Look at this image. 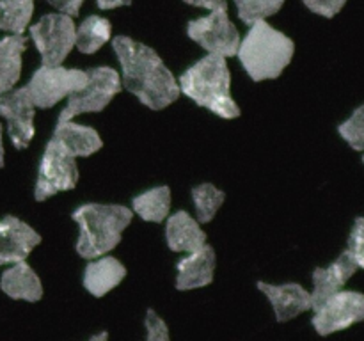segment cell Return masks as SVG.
Listing matches in <instances>:
<instances>
[{"label":"cell","instance_id":"cell-1","mask_svg":"<svg viewBox=\"0 0 364 341\" xmlns=\"http://www.w3.org/2000/svg\"><path fill=\"white\" fill-rule=\"evenodd\" d=\"M112 48L121 64V84L151 110H162L180 98V84L162 57L144 43L116 36Z\"/></svg>","mask_w":364,"mask_h":341},{"label":"cell","instance_id":"cell-2","mask_svg":"<svg viewBox=\"0 0 364 341\" xmlns=\"http://www.w3.org/2000/svg\"><path fill=\"white\" fill-rule=\"evenodd\" d=\"M185 96L205 107L215 116L235 119L240 116V107L231 96V73L226 57L208 53L192 64L178 80Z\"/></svg>","mask_w":364,"mask_h":341},{"label":"cell","instance_id":"cell-3","mask_svg":"<svg viewBox=\"0 0 364 341\" xmlns=\"http://www.w3.org/2000/svg\"><path fill=\"white\" fill-rule=\"evenodd\" d=\"M78 224L77 252L85 259L109 254L121 242V234L130 226L134 212L123 205L87 202L71 213Z\"/></svg>","mask_w":364,"mask_h":341},{"label":"cell","instance_id":"cell-4","mask_svg":"<svg viewBox=\"0 0 364 341\" xmlns=\"http://www.w3.org/2000/svg\"><path fill=\"white\" fill-rule=\"evenodd\" d=\"M294 53L295 43L291 38L267 23V20H258L249 25L237 55L249 77L262 82L279 77L291 63Z\"/></svg>","mask_w":364,"mask_h":341},{"label":"cell","instance_id":"cell-5","mask_svg":"<svg viewBox=\"0 0 364 341\" xmlns=\"http://www.w3.org/2000/svg\"><path fill=\"white\" fill-rule=\"evenodd\" d=\"M77 181V158L57 139L52 137L43 151L38 167V180L34 188L36 201L41 202L59 192L73 190Z\"/></svg>","mask_w":364,"mask_h":341},{"label":"cell","instance_id":"cell-6","mask_svg":"<svg viewBox=\"0 0 364 341\" xmlns=\"http://www.w3.org/2000/svg\"><path fill=\"white\" fill-rule=\"evenodd\" d=\"M123 84L116 70L109 66H98L87 70V82L84 87L68 96V105L60 112L59 121H70L85 112H102L116 94H119Z\"/></svg>","mask_w":364,"mask_h":341},{"label":"cell","instance_id":"cell-7","mask_svg":"<svg viewBox=\"0 0 364 341\" xmlns=\"http://www.w3.org/2000/svg\"><path fill=\"white\" fill-rule=\"evenodd\" d=\"M77 25L64 13L45 14L31 27V38L41 55L43 66H59L75 48Z\"/></svg>","mask_w":364,"mask_h":341},{"label":"cell","instance_id":"cell-8","mask_svg":"<svg viewBox=\"0 0 364 341\" xmlns=\"http://www.w3.org/2000/svg\"><path fill=\"white\" fill-rule=\"evenodd\" d=\"M85 82H87V71L68 70L60 64L59 66L41 64L25 87L36 109H50L71 92L84 87Z\"/></svg>","mask_w":364,"mask_h":341},{"label":"cell","instance_id":"cell-9","mask_svg":"<svg viewBox=\"0 0 364 341\" xmlns=\"http://www.w3.org/2000/svg\"><path fill=\"white\" fill-rule=\"evenodd\" d=\"M187 34L208 53L223 57L237 55L242 41L240 32L230 20L228 11H210L208 16L191 20L187 25Z\"/></svg>","mask_w":364,"mask_h":341},{"label":"cell","instance_id":"cell-10","mask_svg":"<svg viewBox=\"0 0 364 341\" xmlns=\"http://www.w3.org/2000/svg\"><path fill=\"white\" fill-rule=\"evenodd\" d=\"M311 323L320 336L340 332L355 323L364 322V293L340 290L316 305Z\"/></svg>","mask_w":364,"mask_h":341},{"label":"cell","instance_id":"cell-11","mask_svg":"<svg viewBox=\"0 0 364 341\" xmlns=\"http://www.w3.org/2000/svg\"><path fill=\"white\" fill-rule=\"evenodd\" d=\"M36 107L27 87L0 92V116L7 123V134L16 149H25L34 139Z\"/></svg>","mask_w":364,"mask_h":341},{"label":"cell","instance_id":"cell-12","mask_svg":"<svg viewBox=\"0 0 364 341\" xmlns=\"http://www.w3.org/2000/svg\"><path fill=\"white\" fill-rule=\"evenodd\" d=\"M41 244V234L14 215L0 219V266L23 261Z\"/></svg>","mask_w":364,"mask_h":341},{"label":"cell","instance_id":"cell-13","mask_svg":"<svg viewBox=\"0 0 364 341\" xmlns=\"http://www.w3.org/2000/svg\"><path fill=\"white\" fill-rule=\"evenodd\" d=\"M258 290L263 291L270 301L277 322H288L313 309L311 291H308L299 283H287L277 286V284L258 281Z\"/></svg>","mask_w":364,"mask_h":341},{"label":"cell","instance_id":"cell-14","mask_svg":"<svg viewBox=\"0 0 364 341\" xmlns=\"http://www.w3.org/2000/svg\"><path fill=\"white\" fill-rule=\"evenodd\" d=\"M358 263L354 261L350 252L345 249L329 266H326V269L318 266V269L313 270V309L322 304L327 297L343 290L345 284L358 272Z\"/></svg>","mask_w":364,"mask_h":341},{"label":"cell","instance_id":"cell-15","mask_svg":"<svg viewBox=\"0 0 364 341\" xmlns=\"http://www.w3.org/2000/svg\"><path fill=\"white\" fill-rule=\"evenodd\" d=\"M215 265V249L212 245L205 244L198 251L188 252V256L178 261L176 288L181 291H187L208 286L213 281Z\"/></svg>","mask_w":364,"mask_h":341},{"label":"cell","instance_id":"cell-16","mask_svg":"<svg viewBox=\"0 0 364 341\" xmlns=\"http://www.w3.org/2000/svg\"><path fill=\"white\" fill-rule=\"evenodd\" d=\"M0 290L14 301L38 302L43 298V284L27 261H16L0 276Z\"/></svg>","mask_w":364,"mask_h":341},{"label":"cell","instance_id":"cell-17","mask_svg":"<svg viewBox=\"0 0 364 341\" xmlns=\"http://www.w3.org/2000/svg\"><path fill=\"white\" fill-rule=\"evenodd\" d=\"M166 240L171 251L194 252L206 244V233L191 213L180 210L167 217Z\"/></svg>","mask_w":364,"mask_h":341},{"label":"cell","instance_id":"cell-18","mask_svg":"<svg viewBox=\"0 0 364 341\" xmlns=\"http://www.w3.org/2000/svg\"><path fill=\"white\" fill-rule=\"evenodd\" d=\"M127 277V266L114 256H100L85 266L84 286L95 297H103Z\"/></svg>","mask_w":364,"mask_h":341},{"label":"cell","instance_id":"cell-19","mask_svg":"<svg viewBox=\"0 0 364 341\" xmlns=\"http://www.w3.org/2000/svg\"><path fill=\"white\" fill-rule=\"evenodd\" d=\"M53 139L60 142L75 158L91 156L103 148V141L98 131L91 126L77 124L73 121H57Z\"/></svg>","mask_w":364,"mask_h":341},{"label":"cell","instance_id":"cell-20","mask_svg":"<svg viewBox=\"0 0 364 341\" xmlns=\"http://www.w3.org/2000/svg\"><path fill=\"white\" fill-rule=\"evenodd\" d=\"M27 48L23 34H9L0 39V92L14 89L21 77V55Z\"/></svg>","mask_w":364,"mask_h":341},{"label":"cell","instance_id":"cell-21","mask_svg":"<svg viewBox=\"0 0 364 341\" xmlns=\"http://www.w3.org/2000/svg\"><path fill=\"white\" fill-rule=\"evenodd\" d=\"M171 210V188L167 185L149 188L135 195L132 201V212L137 213L146 222H164Z\"/></svg>","mask_w":364,"mask_h":341},{"label":"cell","instance_id":"cell-22","mask_svg":"<svg viewBox=\"0 0 364 341\" xmlns=\"http://www.w3.org/2000/svg\"><path fill=\"white\" fill-rule=\"evenodd\" d=\"M110 32H112V25L107 18L103 16H87L80 25L77 27V34H75V48L82 53H96L102 48L105 43H109Z\"/></svg>","mask_w":364,"mask_h":341},{"label":"cell","instance_id":"cell-23","mask_svg":"<svg viewBox=\"0 0 364 341\" xmlns=\"http://www.w3.org/2000/svg\"><path fill=\"white\" fill-rule=\"evenodd\" d=\"M34 14V0H0V31L23 34Z\"/></svg>","mask_w":364,"mask_h":341},{"label":"cell","instance_id":"cell-24","mask_svg":"<svg viewBox=\"0 0 364 341\" xmlns=\"http://www.w3.org/2000/svg\"><path fill=\"white\" fill-rule=\"evenodd\" d=\"M192 199H194L198 222L208 224L219 212L220 206L224 205L226 194H224V190H219L215 185L201 183L192 188Z\"/></svg>","mask_w":364,"mask_h":341},{"label":"cell","instance_id":"cell-25","mask_svg":"<svg viewBox=\"0 0 364 341\" xmlns=\"http://www.w3.org/2000/svg\"><path fill=\"white\" fill-rule=\"evenodd\" d=\"M287 0H235L238 16L245 25H252L258 20H267L279 13Z\"/></svg>","mask_w":364,"mask_h":341},{"label":"cell","instance_id":"cell-26","mask_svg":"<svg viewBox=\"0 0 364 341\" xmlns=\"http://www.w3.org/2000/svg\"><path fill=\"white\" fill-rule=\"evenodd\" d=\"M338 134L355 151H364V103L338 126Z\"/></svg>","mask_w":364,"mask_h":341},{"label":"cell","instance_id":"cell-27","mask_svg":"<svg viewBox=\"0 0 364 341\" xmlns=\"http://www.w3.org/2000/svg\"><path fill=\"white\" fill-rule=\"evenodd\" d=\"M347 251L350 252L359 269L364 270V217H358L354 220V226L348 234Z\"/></svg>","mask_w":364,"mask_h":341},{"label":"cell","instance_id":"cell-28","mask_svg":"<svg viewBox=\"0 0 364 341\" xmlns=\"http://www.w3.org/2000/svg\"><path fill=\"white\" fill-rule=\"evenodd\" d=\"M144 325L148 330L149 341H169V327L153 309H148L146 313Z\"/></svg>","mask_w":364,"mask_h":341},{"label":"cell","instance_id":"cell-29","mask_svg":"<svg viewBox=\"0 0 364 341\" xmlns=\"http://www.w3.org/2000/svg\"><path fill=\"white\" fill-rule=\"evenodd\" d=\"M311 13L323 18H334L345 7L347 0H302Z\"/></svg>","mask_w":364,"mask_h":341},{"label":"cell","instance_id":"cell-30","mask_svg":"<svg viewBox=\"0 0 364 341\" xmlns=\"http://www.w3.org/2000/svg\"><path fill=\"white\" fill-rule=\"evenodd\" d=\"M50 6L55 7L59 13L70 14V16H78V11H80L84 0H46Z\"/></svg>","mask_w":364,"mask_h":341},{"label":"cell","instance_id":"cell-31","mask_svg":"<svg viewBox=\"0 0 364 341\" xmlns=\"http://www.w3.org/2000/svg\"><path fill=\"white\" fill-rule=\"evenodd\" d=\"M183 2L208 11H228L226 0H183Z\"/></svg>","mask_w":364,"mask_h":341},{"label":"cell","instance_id":"cell-32","mask_svg":"<svg viewBox=\"0 0 364 341\" xmlns=\"http://www.w3.org/2000/svg\"><path fill=\"white\" fill-rule=\"evenodd\" d=\"M96 6L103 11H109L121 6H132V0H96Z\"/></svg>","mask_w":364,"mask_h":341},{"label":"cell","instance_id":"cell-33","mask_svg":"<svg viewBox=\"0 0 364 341\" xmlns=\"http://www.w3.org/2000/svg\"><path fill=\"white\" fill-rule=\"evenodd\" d=\"M4 126L0 124V169H2L4 166H6V160H4V156H6V149H4Z\"/></svg>","mask_w":364,"mask_h":341},{"label":"cell","instance_id":"cell-34","mask_svg":"<svg viewBox=\"0 0 364 341\" xmlns=\"http://www.w3.org/2000/svg\"><path fill=\"white\" fill-rule=\"evenodd\" d=\"M109 337V334L107 332H102V334H96V336L91 337V341H100V340H107Z\"/></svg>","mask_w":364,"mask_h":341},{"label":"cell","instance_id":"cell-35","mask_svg":"<svg viewBox=\"0 0 364 341\" xmlns=\"http://www.w3.org/2000/svg\"><path fill=\"white\" fill-rule=\"evenodd\" d=\"M363 163H364V151H363Z\"/></svg>","mask_w":364,"mask_h":341}]
</instances>
